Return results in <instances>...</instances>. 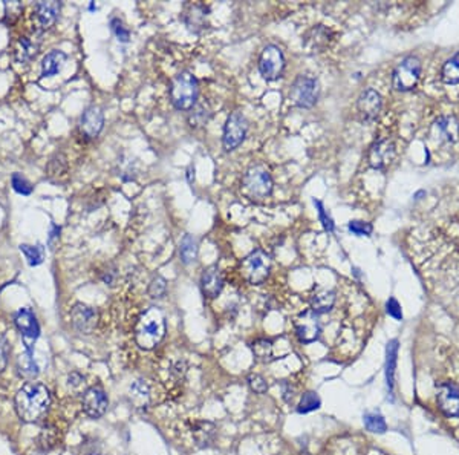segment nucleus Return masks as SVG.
<instances>
[{"label": "nucleus", "instance_id": "1", "mask_svg": "<svg viewBox=\"0 0 459 455\" xmlns=\"http://www.w3.org/2000/svg\"><path fill=\"white\" fill-rule=\"evenodd\" d=\"M14 404H16V411L20 420L26 423H35L42 420L49 411L51 394L45 385L29 382V384L19 389L16 399H14Z\"/></svg>", "mask_w": 459, "mask_h": 455}, {"label": "nucleus", "instance_id": "2", "mask_svg": "<svg viewBox=\"0 0 459 455\" xmlns=\"http://www.w3.org/2000/svg\"><path fill=\"white\" fill-rule=\"evenodd\" d=\"M165 334V317L156 307H152L140 316L135 327V341L143 350H152L163 341Z\"/></svg>", "mask_w": 459, "mask_h": 455}, {"label": "nucleus", "instance_id": "3", "mask_svg": "<svg viewBox=\"0 0 459 455\" xmlns=\"http://www.w3.org/2000/svg\"><path fill=\"white\" fill-rule=\"evenodd\" d=\"M199 86L196 77L190 72H181L172 80L170 100L178 111H192L198 103Z\"/></svg>", "mask_w": 459, "mask_h": 455}, {"label": "nucleus", "instance_id": "4", "mask_svg": "<svg viewBox=\"0 0 459 455\" xmlns=\"http://www.w3.org/2000/svg\"><path fill=\"white\" fill-rule=\"evenodd\" d=\"M242 190L251 199H264L273 192V178L264 166H253L242 178Z\"/></svg>", "mask_w": 459, "mask_h": 455}, {"label": "nucleus", "instance_id": "5", "mask_svg": "<svg viewBox=\"0 0 459 455\" xmlns=\"http://www.w3.org/2000/svg\"><path fill=\"white\" fill-rule=\"evenodd\" d=\"M271 271V258L264 250H254L240 264V273L251 285L264 284Z\"/></svg>", "mask_w": 459, "mask_h": 455}, {"label": "nucleus", "instance_id": "6", "mask_svg": "<svg viewBox=\"0 0 459 455\" xmlns=\"http://www.w3.org/2000/svg\"><path fill=\"white\" fill-rule=\"evenodd\" d=\"M318 82L316 77H312L309 74L305 75H298L294 83L291 84L289 89V100L291 103L296 105L297 107H302V109H309V107L314 106L318 100Z\"/></svg>", "mask_w": 459, "mask_h": 455}, {"label": "nucleus", "instance_id": "7", "mask_svg": "<svg viewBox=\"0 0 459 455\" xmlns=\"http://www.w3.org/2000/svg\"><path fill=\"white\" fill-rule=\"evenodd\" d=\"M421 75V62L418 57L409 55L398 63L392 74V84L397 91H412L418 84Z\"/></svg>", "mask_w": 459, "mask_h": 455}, {"label": "nucleus", "instance_id": "8", "mask_svg": "<svg viewBox=\"0 0 459 455\" xmlns=\"http://www.w3.org/2000/svg\"><path fill=\"white\" fill-rule=\"evenodd\" d=\"M246 132H249V120L245 118L242 112H233L225 121L224 135H222V146L227 152H233L237 149L245 140Z\"/></svg>", "mask_w": 459, "mask_h": 455}, {"label": "nucleus", "instance_id": "9", "mask_svg": "<svg viewBox=\"0 0 459 455\" xmlns=\"http://www.w3.org/2000/svg\"><path fill=\"white\" fill-rule=\"evenodd\" d=\"M285 69V57L282 49L276 45H267L259 57V72L268 82L278 80Z\"/></svg>", "mask_w": 459, "mask_h": 455}, {"label": "nucleus", "instance_id": "10", "mask_svg": "<svg viewBox=\"0 0 459 455\" xmlns=\"http://www.w3.org/2000/svg\"><path fill=\"white\" fill-rule=\"evenodd\" d=\"M14 323H16L19 333L21 334V341H24L26 353L33 354L34 344L37 342L40 334L39 322L35 319L34 313L29 308L19 310L16 316H14Z\"/></svg>", "mask_w": 459, "mask_h": 455}, {"label": "nucleus", "instance_id": "11", "mask_svg": "<svg viewBox=\"0 0 459 455\" xmlns=\"http://www.w3.org/2000/svg\"><path fill=\"white\" fill-rule=\"evenodd\" d=\"M72 327L80 334H91L98 325V312L86 303H77L71 312Z\"/></svg>", "mask_w": 459, "mask_h": 455}, {"label": "nucleus", "instance_id": "12", "mask_svg": "<svg viewBox=\"0 0 459 455\" xmlns=\"http://www.w3.org/2000/svg\"><path fill=\"white\" fill-rule=\"evenodd\" d=\"M395 155H397V149L393 141L380 140L370 146L368 154V161L372 169L384 170L389 168L393 160H395Z\"/></svg>", "mask_w": 459, "mask_h": 455}, {"label": "nucleus", "instance_id": "13", "mask_svg": "<svg viewBox=\"0 0 459 455\" xmlns=\"http://www.w3.org/2000/svg\"><path fill=\"white\" fill-rule=\"evenodd\" d=\"M381 107H383V98L380 93L372 88L364 89L360 93L359 101H357V109H359L360 118L363 123L375 121L381 112Z\"/></svg>", "mask_w": 459, "mask_h": 455}, {"label": "nucleus", "instance_id": "14", "mask_svg": "<svg viewBox=\"0 0 459 455\" xmlns=\"http://www.w3.org/2000/svg\"><path fill=\"white\" fill-rule=\"evenodd\" d=\"M296 334L298 337V341L303 344H312L316 342L320 331H322V327H320V321H318V314L312 312V310H308V312H303L300 316L296 319Z\"/></svg>", "mask_w": 459, "mask_h": 455}, {"label": "nucleus", "instance_id": "15", "mask_svg": "<svg viewBox=\"0 0 459 455\" xmlns=\"http://www.w3.org/2000/svg\"><path fill=\"white\" fill-rule=\"evenodd\" d=\"M109 407V399L101 386L87 388L83 394V409L92 418H100L105 416Z\"/></svg>", "mask_w": 459, "mask_h": 455}, {"label": "nucleus", "instance_id": "16", "mask_svg": "<svg viewBox=\"0 0 459 455\" xmlns=\"http://www.w3.org/2000/svg\"><path fill=\"white\" fill-rule=\"evenodd\" d=\"M436 402L447 417H459V388L453 384H442L436 388Z\"/></svg>", "mask_w": 459, "mask_h": 455}, {"label": "nucleus", "instance_id": "17", "mask_svg": "<svg viewBox=\"0 0 459 455\" xmlns=\"http://www.w3.org/2000/svg\"><path fill=\"white\" fill-rule=\"evenodd\" d=\"M103 126H105V115L98 106L87 107V109L83 112L82 118H80V132L89 140L97 139Z\"/></svg>", "mask_w": 459, "mask_h": 455}, {"label": "nucleus", "instance_id": "18", "mask_svg": "<svg viewBox=\"0 0 459 455\" xmlns=\"http://www.w3.org/2000/svg\"><path fill=\"white\" fill-rule=\"evenodd\" d=\"M182 21L192 33H201L207 28L208 8L204 3H190L186 5L182 11Z\"/></svg>", "mask_w": 459, "mask_h": 455}, {"label": "nucleus", "instance_id": "19", "mask_svg": "<svg viewBox=\"0 0 459 455\" xmlns=\"http://www.w3.org/2000/svg\"><path fill=\"white\" fill-rule=\"evenodd\" d=\"M60 8V2H39L34 5L35 24H37L40 30H49L55 24Z\"/></svg>", "mask_w": 459, "mask_h": 455}, {"label": "nucleus", "instance_id": "20", "mask_svg": "<svg viewBox=\"0 0 459 455\" xmlns=\"http://www.w3.org/2000/svg\"><path fill=\"white\" fill-rule=\"evenodd\" d=\"M201 288H202V293L210 299L217 298V294L222 292L224 276H222V271L217 269L216 265L208 267V269L202 273Z\"/></svg>", "mask_w": 459, "mask_h": 455}, {"label": "nucleus", "instance_id": "21", "mask_svg": "<svg viewBox=\"0 0 459 455\" xmlns=\"http://www.w3.org/2000/svg\"><path fill=\"white\" fill-rule=\"evenodd\" d=\"M435 131L438 140L446 143H456L459 140V121L451 115H444L435 121Z\"/></svg>", "mask_w": 459, "mask_h": 455}, {"label": "nucleus", "instance_id": "22", "mask_svg": "<svg viewBox=\"0 0 459 455\" xmlns=\"http://www.w3.org/2000/svg\"><path fill=\"white\" fill-rule=\"evenodd\" d=\"M68 60V55L63 51L54 49L48 53L42 60V77H54L60 72Z\"/></svg>", "mask_w": 459, "mask_h": 455}, {"label": "nucleus", "instance_id": "23", "mask_svg": "<svg viewBox=\"0 0 459 455\" xmlns=\"http://www.w3.org/2000/svg\"><path fill=\"white\" fill-rule=\"evenodd\" d=\"M398 357V341H390L386 348V384H388V391L393 395V384H395V368Z\"/></svg>", "mask_w": 459, "mask_h": 455}, {"label": "nucleus", "instance_id": "24", "mask_svg": "<svg viewBox=\"0 0 459 455\" xmlns=\"http://www.w3.org/2000/svg\"><path fill=\"white\" fill-rule=\"evenodd\" d=\"M335 303V293L332 290H317L311 296V310L317 314L331 312Z\"/></svg>", "mask_w": 459, "mask_h": 455}, {"label": "nucleus", "instance_id": "25", "mask_svg": "<svg viewBox=\"0 0 459 455\" xmlns=\"http://www.w3.org/2000/svg\"><path fill=\"white\" fill-rule=\"evenodd\" d=\"M192 434L196 440V443H198L201 447H206L215 440L216 428L215 425H211L210 422H198L193 425Z\"/></svg>", "mask_w": 459, "mask_h": 455}, {"label": "nucleus", "instance_id": "26", "mask_svg": "<svg viewBox=\"0 0 459 455\" xmlns=\"http://www.w3.org/2000/svg\"><path fill=\"white\" fill-rule=\"evenodd\" d=\"M179 256L184 264H192L198 256V241L192 235H184L179 242Z\"/></svg>", "mask_w": 459, "mask_h": 455}, {"label": "nucleus", "instance_id": "27", "mask_svg": "<svg viewBox=\"0 0 459 455\" xmlns=\"http://www.w3.org/2000/svg\"><path fill=\"white\" fill-rule=\"evenodd\" d=\"M39 53V43H34L29 37H20L16 48V57L19 62H28L34 59Z\"/></svg>", "mask_w": 459, "mask_h": 455}, {"label": "nucleus", "instance_id": "28", "mask_svg": "<svg viewBox=\"0 0 459 455\" xmlns=\"http://www.w3.org/2000/svg\"><path fill=\"white\" fill-rule=\"evenodd\" d=\"M66 170H68L66 158L63 155H55L48 164L46 175L51 181H60V179L66 175Z\"/></svg>", "mask_w": 459, "mask_h": 455}, {"label": "nucleus", "instance_id": "29", "mask_svg": "<svg viewBox=\"0 0 459 455\" xmlns=\"http://www.w3.org/2000/svg\"><path fill=\"white\" fill-rule=\"evenodd\" d=\"M17 370H19V374L24 375L25 379H34L35 375L40 373L39 365L34 360L31 353H25L24 356H20L19 362H17Z\"/></svg>", "mask_w": 459, "mask_h": 455}, {"label": "nucleus", "instance_id": "30", "mask_svg": "<svg viewBox=\"0 0 459 455\" xmlns=\"http://www.w3.org/2000/svg\"><path fill=\"white\" fill-rule=\"evenodd\" d=\"M441 77H442L444 83H447V84L459 83V53L444 63Z\"/></svg>", "mask_w": 459, "mask_h": 455}, {"label": "nucleus", "instance_id": "31", "mask_svg": "<svg viewBox=\"0 0 459 455\" xmlns=\"http://www.w3.org/2000/svg\"><path fill=\"white\" fill-rule=\"evenodd\" d=\"M20 251L24 253L28 264L31 265V267L40 265L43 262V258H45V249H43L40 244H37V245L21 244L20 245Z\"/></svg>", "mask_w": 459, "mask_h": 455}, {"label": "nucleus", "instance_id": "32", "mask_svg": "<svg viewBox=\"0 0 459 455\" xmlns=\"http://www.w3.org/2000/svg\"><path fill=\"white\" fill-rule=\"evenodd\" d=\"M130 397H132V402L136 404V407H147L149 403V386L145 382L138 380L135 384L130 386Z\"/></svg>", "mask_w": 459, "mask_h": 455}, {"label": "nucleus", "instance_id": "33", "mask_svg": "<svg viewBox=\"0 0 459 455\" xmlns=\"http://www.w3.org/2000/svg\"><path fill=\"white\" fill-rule=\"evenodd\" d=\"M363 422L366 429L374 434H384L388 426H386L384 417L380 413H366L363 416Z\"/></svg>", "mask_w": 459, "mask_h": 455}, {"label": "nucleus", "instance_id": "34", "mask_svg": "<svg viewBox=\"0 0 459 455\" xmlns=\"http://www.w3.org/2000/svg\"><path fill=\"white\" fill-rule=\"evenodd\" d=\"M320 404H322V400H320V397L316 393H305L302 395L300 402H298L297 411L300 414H308L312 413V411L318 409Z\"/></svg>", "mask_w": 459, "mask_h": 455}, {"label": "nucleus", "instance_id": "35", "mask_svg": "<svg viewBox=\"0 0 459 455\" xmlns=\"http://www.w3.org/2000/svg\"><path fill=\"white\" fill-rule=\"evenodd\" d=\"M210 109H206V106L204 105H198L196 103L195 107L192 109L190 112V118H188V121H190V126L196 127V126H202V125H206L207 120L210 118Z\"/></svg>", "mask_w": 459, "mask_h": 455}, {"label": "nucleus", "instance_id": "36", "mask_svg": "<svg viewBox=\"0 0 459 455\" xmlns=\"http://www.w3.org/2000/svg\"><path fill=\"white\" fill-rule=\"evenodd\" d=\"M251 348H253L254 356L260 360H268L273 354V345H271V342L267 341V339H259V341L253 344Z\"/></svg>", "mask_w": 459, "mask_h": 455}, {"label": "nucleus", "instance_id": "37", "mask_svg": "<svg viewBox=\"0 0 459 455\" xmlns=\"http://www.w3.org/2000/svg\"><path fill=\"white\" fill-rule=\"evenodd\" d=\"M167 293V280L163 276H155L149 285V294L153 299H161Z\"/></svg>", "mask_w": 459, "mask_h": 455}, {"label": "nucleus", "instance_id": "38", "mask_svg": "<svg viewBox=\"0 0 459 455\" xmlns=\"http://www.w3.org/2000/svg\"><path fill=\"white\" fill-rule=\"evenodd\" d=\"M11 184H12V189L20 195H31L34 190L33 184L29 183L25 177H21L20 173H12Z\"/></svg>", "mask_w": 459, "mask_h": 455}, {"label": "nucleus", "instance_id": "39", "mask_svg": "<svg viewBox=\"0 0 459 455\" xmlns=\"http://www.w3.org/2000/svg\"><path fill=\"white\" fill-rule=\"evenodd\" d=\"M111 28H112L114 34L116 35V39H118L120 42H123V43L129 42L130 31L125 26V24H123V20H120L118 17H114L111 20Z\"/></svg>", "mask_w": 459, "mask_h": 455}, {"label": "nucleus", "instance_id": "40", "mask_svg": "<svg viewBox=\"0 0 459 455\" xmlns=\"http://www.w3.org/2000/svg\"><path fill=\"white\" fill-rule=\"evenodd\" d=\"M21 10H24V6H21L20 2H5V20H8V24H14L20 16Z\"/></svg>", "mask_w": 459, "mask_h": 455}, {"label": "nucleus", "instance_id": "41", "mask_svg": "<svg viewBox=\"0 0 459 455\" xmlns=\"http://www.w3.org/2000/svg\"><path fill=\"white\" fill-rule=\"evenodd\" d=\"M10 342L6 336L0 334V374H2L6 370V365H8V357H10Z\"/></svg>", "mask_w": 459, "mask_h": 455}, {"label": "nucleus", "instance_id": "42", "mask_svg": "<svg viewBox=\"0 0 459 455\" xmlns=\"http://www.w3.org/2000/svg\"><path fill=\"white\" fill-rule=\"evenodd\" d=\"M348 229L357 236H370V233H372V224L363 221H351Z\"/></svg>", "mask_w": 459, "mask_h": 455}, {"label": "nucleus", "instance_id": "43", "mask_svg": "<svg viewBox=\"0 0 459 455\" xmlns=\"http://www.w3.org/2000/svg\"><path fill=\"white\" fill-rule=\"evenodd\" d=\"M249 385L254 393L258 394H265L268 391V384L267 380L259 374H250L249 375Z\"/></svg>", "mask_w": 459, "mask_h": 455}, {"label": "nucleus", "instance_id": "44", "mask_svg": "<svg viewBox=\"0 0 459 455\" xmlns=\"http://www.w3.org/2000/svg\"><path fill=\"white\" fill-rule=\"evenodd\" d=\"M314 204H316L317 211H318V218H320V221H322V224H323V227H325L326 232H334V221H332L331 216L326 213L325 207H323V204H322V201L314 199Z\"/></svg>", "mask_w": 459, "mask_h": 455}, {"label": "nucleus", "instance_id": "45", "mask_svg": "<svg viewBox=\"0 0 459 455\" xmlns=\"http://www.w3.org/2000/svg\"><path fill=\"white\" fill-rule=\"evenodd\" d=\"M386 310H388V313L393 317V319H397V321L403 319L402 307H399V303H398L397 299L390 298L388 302H386Z\"/></svg>", "mask_w": 459, "mask_h": 455}, {"label": "nucleus", "instance_id": "46", "mask_svg": "<svg viewBox=\"0 0 459 455\" xmlns=\"http://www.w3.org/2000/svg\"><path fill=\"white\" fill-rule=\"evenodd\" d=\"M54 431L55 429H43V432L40 434V438H39V442L43 446V449L48 451V449H51V447H53L55 445V442H57L55 436L54 437L51 436Z\"/></svg>", "mask_w": 459, "mask_h": 455}, {"label": "nucleus", "instance_id": "47", "mask_svg": "<svg viewBox=\"0 0 459 455\" xmlns=\"http://www.w3.org/2000/svg\"><path fill=\"white\" fill-rule=\"evenodd\" d=\"M68 385L72 389H78L84 386V377H82L78 373H72L68 377Z\"/></svg>", "mask_w": 459, "mask_h": 455}, {"label": "nucleus", "instance_id": "48", "mask_svg": "<svg viewBox=\"0 0 459 455\" xmlns=\"http://www.w3.org/2000/svg\"><path fill=\"white\" fill-rule=\"evenodd\" d=\"M60 232L62 229L55 226V224H51V232H49V238H48V244H49V249L54 250V244L55 241H58V238H60Z\"/></svg>", "mask_w": 459, "mask_h": 455}]
</instances>
